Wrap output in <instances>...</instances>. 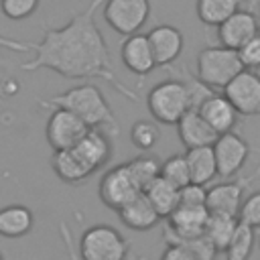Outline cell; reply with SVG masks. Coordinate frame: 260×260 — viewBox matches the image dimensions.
<instances>
[{
  "mask_svg": "<svg viewBox=\"0 0 260 260\" xmlns=\"http://www.w3.org/2000/svg\"><path fill=\"white\" fill-rule=\"evenodd\" d=\"M102 2L91 0L63 26L45 28L43 39L35 43L32 59L22 65V71L49 69L67 79H104L122 95L136 102V93L118 81L108 43L95 24V12Z\"/></svg>",
  "mask_w": 260,
  "mask_h": 260,
  "instance_id": "6da1fadb",
  "label": "cell"
},
{
  "mask_svg": "<svg viewBox=\"0 0 260 260\" xmlns=\"http://www.w3.org/2000/svg\"><path fill=\"white\" fill-rule=\"evenodd\" d=\"M41 108H65L69 112H73L75 116H79L89 128H102L108 126L114 130V134H118V120L114 116V110L110 108L108 100L104 98L102 89L93 83H81V85H73L57 95H51L47 100L39 102Z\"/></svg>",
  "mask_w": 260,
  "mask_h": 260,
  "instance_id": "7a4b0ae2",
  "label": "cell"
},
{
  "mask_svg": "<svg viewBox=\"0 0 260 260\" xmlns=\"http://www.w3.org/2000/svg\"><path fill=\"white\" fill-rule=\"evenodd\" d=\"M146 108L152 120L167 126H175L183 118V114L193 110L191 95L185 83L177 77H169L152 85L150 91L146 93Z\"/></svg>",
  "mask_w": 260,
  "mask_h": 260,
  "instance_id": "3957f363",
  "label": "cell"
},
{
  "mask_svg": "<svg viewBox=\"0 0 260 260\" xmlns=\"http://www.w3.org/2000/svg\"><path fill=\"white\" fill-rule=\"evenodd\" d=\"M242 69L244 65L238 57V51L223 45L205 47L197 53L195 59L197 77L211 89H223Z\"/></svg>",
  "mask_w": 260,
  "mask_h": 260,
  "instance_id": "277c9868",
  "label": "cell"
},
{
  "mask_svg": "<svg viewBox=\"0 0 260 260\" xmlns=\"http://www.w3.org/2000/svg\"><path fill=\"white\" fill-rule=\"evenodd\" d=\"M128 250L126 238L108 223L89 225L79 238L81 260H126Z\"/></svg>",
  "mask_w": 260,
  "mask_h": 260,
  "instance_id": "5b68a950",
  "label": "cell"
},
{
  "mask_svg": "<svg viewBox=\"0 0 260 260\" xmlns=\"http://www.w3.org/2000/svg\"><path fill=\"white\" fill-rule=\"evenodd\" d=\"M148 18H150V0H106L104 2V20L114 32L122 37H130L138 32Z\"/></svg>",
  "mask_w": 260,
  "mask_h": 260,
  "instance_id": "8992f818",
  "label": "cell"
},
{
  "mask_svg": "<svg viewBox=\"0 0 260 260\" xmlns=\"http://www.w3.org/2000/svg\"><path fill=\"white\" fill-rule=\"evenodd\" d=\"M142 189L138 187V183L134 181L130 169L126 162H120L112 169H108L98 185V195L102 199V203L114 211L122 209L128 201H132Z\"/></svg>",
  "mask_w": 260,
  "mask_h": 260,
  "instance_id": "52a82bcc",
  "label": "cell"
},
{
  "mask_svg": "<svg viewBox=\"0 0 260 260\" xmlns=\"http://www.w3.org/2000/svg\"><path fill=\"white\" fill-rule=\"evenodd\" d=\"M89 130V126L75 116L73 112L65 110V108H53L51 116L45 124V136L49 146L55 150H67L73 148Z\"/></svg>",
  "mask_w": 260,
  "mask_h": 260,
  "instance_id": "ba28073f",
  "label": "cell"
},
{
  "mask_svg": "<svg viewBox=\"0 0 260 260\" xmlns=\"http://www.w3.org/2000/svg\"><path fill=\"white\" fill-rule=\"evenodd\" d=\"M223 95L232 102L240 116L260 114V75L252 69H242L225 87Z\"/></svg>",
  "mask_w": 260,
  "mask_h": 260,
  "instance_id": "9c48e42d",
  "label": "cell"
},
{
  "mask_svg": "<svg viewBox=\"0 0 260 260\" xmlns=\"http://www.w3.org/2000/svg\"><path fill=\"white\" fill-rule=\"evenodd\" d=\"M215 162H217V177L230 179L242 171L246 165V158L250 154V144L246 138H242L238 132H225L219 134L213 142Z\"/></svg>",
  "mask_w": 260,
  "mask_h": 260,
  "instance_id": "30bf717a",
  "label": "cell"
},
{
  "mask_svg": "<svg viewBox=\"0 0 260 260\" xmlns=\"http://www.w3.org/2000/svg\"><path fill=\"white\" fill-rule=\"evenodd\" d=\"M258 175H260V169L254 171L250 177H246V181H223V183L211 185L207 189V201H205L207 211L238 217L244 203V191Z\"/></svg>",
  "mask_w": 260,
  "mask_h": 260,
  "instance_id": "8fae6325",
  "label": "cell"
},
{
  "mask_svg": "<svg viewBox=\"0 0 260 260\" xmlns=\"http://www.w3.org/2000/svg\"><path fill=\"white\" fill-rule=\"evenodd\" d=\"M258 28L260 26H258V18L254 16V12L240 8L217 26V39H219V45L238 51L244 43L260 35Z\"/></svg>",
  "mask_w": 260,
  "mask_h": 260,
  "instance_id": "7c38bea8",
  "label": "cell"
},
{
  "mask_svg": "<svg viewBox=\"0 0 260 260\" xmlns=\"http://www.w3.org/2000/svg\"><path fill=\"white\" fill-rule=\"evenodd\" d=\"M148 43L156 61V67L173 65L183 53V32L173 24H156L148 30Z\"/></svg>",
  "mask_w": 260,
  "mask_h": 260,
  "instance_id": "4fadbf2b",
  "label": "cell"
},
{
  "mask_svg": "<svg viewBox=\"0 0 260 260\" xmlns=\"http://www.w3.org/2000/svg\"><path fill=\"white\" fill-rule=\"evenodd\" d=\"M73 150L91 173L106 167L114 154V146H112L110 136L100 128H89L85 132V136L73 146Z\"/></svg>",
  "mask_w": 260,
  "mask_h": 260,
  "instance_id": "5bb4252c",
  "label": "cell"
},
{
  "mask_svg": "<svg viewBox=\"0 0 260 260\" xmlns=\"http://www.w3.org/2000/svg\"><path fill=\"white\" fill-rule=\"evenodd\" d=\"M120 59H122L124 67L130 73L140 75V77L148 75L156 67V61H154L148 37L142 35V32H134V35H130V37H126L122 41V45H120Z\"/></svg>",
  "mask_w": 260,
  "mask_h": 260,
  "instance_id": "9a60e30c",
  "label": "cell"
},
{
  "mask_svg": "<svg viewBox=\"0 0 260 260\" xmlns=\"http://www.w3.org/2000/svg\"><path fill=\"white\" fill-rule=\"evenodd\" d=\"M197 110L203 116V120L217 134L232 132L236 128V124H238V118H240L238 110L232 106V102L223 93H211Z\"/></svg>",
  "mask_w": 260,
  "mask_h": 260,
  "instance_id": "2e32d148",
  "label": "cell"
},
{
  "mask_svg": "<svg viewBox=\"0 0 260 260\" xmlns=\"http://www.w3.org/2000/svg\"><path fill=\"white\" fill-rule=\"evenodd\" d=\"M177 126V134L179 140L183 142L185 148H195V146H209L215 142V138L219 136L199 114V110H189L187 114H183V118L175 124Z\"/></svg>",
  "mask_w": 260,
  "mask_h": 260,
  "instance_id": "e0dca14e",
  "label": "cell"
},
{
  "mask_svg": "<svg viewBox=\"0 0 260 260\" xmlns=\"http://www.w3.org/2000/svg\"><path fill=\"white\" fill-rule=\"evenodd\" d=\"M116 213H118L120 221L134 232H148L162 219L158 215V211L152 207V203L148 201V197L144 195V191H140L132 201H128Z\"/></svg>",
  "mask_w": 260,
  "mask_h": 260,
  "instance_id": "ac0fdd59",
  "label": "cell"
},
{
  "mask_svg": "<svg viewBox=\"0 0 260 260\" xmlns=\"http://www.w3.org/2000/svg\"><path fill=\"white\" fill-rule=\"evenodd\" d=\"M209 211L205 205H177V209L167 217V228L179 236H199L205 232Z\"/></svg>",
  "mask_w": 260,
  "mask_h": 260,
  "instance_id": "d6986e66",
  "label": "cell"
},
{
  "mask_svg": "<svg viewBox=\"0 0 260 260\" xmlns=\"http://www.w3.org/2000/svg\"><path fill=\"white\" fill-rule=\"evenodd\" d=\"M35 225V215L26 205L12 203L6 207H0V236L2 238H22L26 236Z\"/></svg>",
  "mask_w": 260,
  "mask_h": 260,
  "instance_id": "ffe728a7",
  "label": "cell"
},
{
  "mask_svg": "<svg viewBox=\"0 0 260 260\" xmlns=\"http://www.w3.org/2000/svg\"><path fill=\"white\" fill-rule=\"evenodd\" d=\"M51 167L53 173L67 185H79L93 173L83 165V160L75 154L73 148L67 150H55L51 156Z\"/></svg>",
  "mask_w": 260,
  "mask_h": 260,
  "instance_id": "44dd1931",
  "label": "cell"
},
{
  "mask_svg": "<svg viewBox=\"0 0 260 260\" xmlns=\"http://www.w3.org/2000/svg\"><path fill=\"white\" fill-rule=\"evenodd\" d=\"M185 158H187V162H189L191 183L207 185V183H211V179L217 177V162H215L213 144L187 148Z\"/></svg>",
  "mask_w": 260,
  "mask_h": 260,
  "instance_id": "7402d4cb",
  "label": "cell"
},
{
  "mask_svg": "<svg viewBox=\"0 0 260 260\" xmlns=\"http://www.w3.org/2000/svg\"><path fill=\"white\" fill-rule=\"evenodd\" d=\"M144 195L148 197V201L152 203V207L158 211L160 217H169L177 205H179V195H181V189L173 183H169L167 179L162 177H156L146 189H144Z\"/></svg>",
  "mask_w": 260,
  "mask_h": 260,
  "instance_id": "603a6c76",
  "label": "cell"
},
{
  "mask_svg": "<svg viewBox=\"0 0 260 260\" xmlns=\"http://www.w3.org/2000/svg\"><path fill=\"white\" fill-rule=\"evenodd\" d=\"M236 10H240V0H195V14L207 26H219Z\"/></svg>",
  "mask_w": 260,
  "mask_h": 260,
  "instance_id": "cb8c5ba5",
  "label": "cell"
},
{
  "mask_svg": "<svg viewBox=\"0 0 260 260\" xmlns=\"http://www.w3.org/2000/svg\"><path fill=\"white\" fill-rule=\"evenodd\" d=\"M240 225V219L236 215H223V213H209L205 234L217 248V252H223L228 244L232 242L236 230Z\"/></svg>",
  "mask_w": 260,
  "mask_h": 260,
  "instance_id": "d4e9b609",
  "label": "cell"
},
{
  "mask_svg": "<svg viewBox=\"0 0 260 260\" xmlns=\"http://www.w3.org/2000/svg\"><path fill=\"white\" fill-rule=\"evenodd\" d=\"M162 240L165 244H177L183 246L187 250H191L199 260H213L217 254V248L213 246V242L207 238V234H199V236H179L175 232H171L167 225L162 230Z\"/></svg>",
  "mask_w": 260,
  "mask_h": 260,
  "instance_id": "484cf974",
  "label": "cell"
},
{
  "mask_svg": "<svg viewBox=\"0 0 260 260\" xmlns=\"http://www.w3.org/2000/svg\"><path fill=\"white\" fill-rule=\"evenodd\" d=\"M134 181L138 183V187L144 191L156 177H160V167H162V160L150 152H142L130 160H126Z\"/></svg>",
  "mask_w": 260,
  "mask_h": 260,
  "instance_id": "4316f807",
  "label": "cell"
},
{
  "mask_svg": "<svg viewBox=\"0 0 260 260\" xmlns=\"http://www.w3.org/2000/svg\"><path fill=\"white\" fill-rule=\"evenodd\" d=\"M254 244H256V230L240 221L232 242L223 250L225 252V260H250Z\"/></svg>",
  "mask_w": 260,
  "mask_h": 260,
  "instance_id": "83f0119b",
  "label": "cell"
},
{
  "mask_svg": "<svg viewBox=\"0 0 260 260\" xmlns=\"http://www.w3.org/2000/svg\"><path fill=\"white\" fill-rule=\"evenodd\" d=\"M160 138V132H158V126L154 122H148V120H136L132 126H130V142L142 150V152H150L156 142Z\"/></svg>",
  "mask_w": 260,
  "mask_h": 260,
  "instance_id": "f1b7e54d",
  "label": "cell"
},
{
  "mask_svg": "<svg viewBox=\"0 0 260 260\" xmlns=\"http://www.w3.org/2000/svg\"><path fill=\"white\" fill-rule=\"evenodd\" d=\"M160 177L167 179L169 183L177 185L179 189L191 183V173H189V162L185 154H171L169 158L162 160L160 167Z\"/></svg>",
  "mask_w": 260,
  "mask_h": 260,
  "instance_id": "f546056e",
  "label": "cell"
},
{
  "mask_svg": "<svg viewBox=\"0 0 260 260\" xmlns=\"http://www.w3.org/2000/svg\"><path fill=\"white\" fill-rule=\"evenodd\" d=\"M177 79H181L183 83H185V87H187V91H189V95H191V106H193V110H197L213 91H211V87L209 85H205L199 77H195V75H191L187 69H179L177 71V75H175Z\"/></svg>",
  "mask_w": 260,
  "mask_h": 260,
  "instance_id": "4dcf8cb0",
  "label": "cell"
},
{
  "mask_svg": "<svg viewBox=\"0 0 260 260\" xmlns=\"http://www.w3.org/2000/svg\"><path fill=\"white\" fill-rule=\"evenodd\" d=\"M39 8V0H0V10L10 20H24Z\"/></svg>",
  "mask_w": 260,
  "mask_h": 260,
  "instance_id": "1f68e13d",
  "label": "cell"
},
{
  "mask_svg": "<svg viewBox=\"0 0 260 260\" xmlns=\"http://www.w3.org/2000/svg\"><path fill=\"white\" fill-rule=\"evenodd\" d=\"M238 219L254 230H260V191H256L244 199Z\"/></svg>",
  "mask_w": 260,
  "mask_h": 260,
  "instance_id": "d6a6232c",
  "label": "cell"
},
{
  "mask_svg": "<svg viewBox=\"0 0 260 260\" xmlns=\"http://www.w3.org/2000/svg\"><path fill=\"white\" fill-rule=\"evenodd\" d=\"M238 57L244 65V69H260V35L250 39L238 49Z\"/></svg>",
  "mask_w": 260,
  "mask_h": 260,
  "instance_id": "836d02e7",
  "label": "cell"
},
{
  "mask_svg": "<svg viewBox=\"0 0 260 260\" xmlns=\"http://www.w3.org/2000/svg\"><path fill=\"white\" fill-rule=\"evenodd\" d=\"M207 201V189L205 185H197V183H189L185 187H181V195H179V203L181 205H205Z\"/></svg>",
  "mask_w": 260,
  "mask_h": 260,
  "instance_id": "e575fe53",
  "label": "cell"
},
{
  "mask_svg": "<svg viewBox=\"0 0 260 260\" xmlns=\"http://www.w3.org/2000/svg\"><path fill=\"white\" fill-rule=\"evenodd\" d=\"M160 260H199L191 250L177 246V244H167V248L160 254Z\"/></svg>",
  "mask_w": 260,
  "mask_h": 260,
  "instance_id": "d590c367",
  "label": "cell"
},
{
  "mask_svg": "<svg viewBox=\"0 0 260 260\" xmlns=\"http://www.w3.org/2000/svg\"><path fill=\"white\" fill-rule=\"evenodd\" d=\"M0 49H8V51H14V53H28L35 49V43H22V41H14V39H8L0 32Z\"/></svg>",
  "mask_w": 260,
  "mask_h": 260,
  "instance_id": "8d00e7d4",
  "label": "cell"
},
{
  "mask_svg": "<svg viewBox=\"0 0 260 260\" xmlns=\"http://www.w3.org/2000/svg\"><path fill=\"white\" fill-rule=\"evenodd\" d=\"M256 244H258V248H260V230H256Z\"/></svg>",
  "mask_w": 260,
  "mask_h": 260,
  "instance_id": "74e56055",
  "label": "cell"
},
{
  "mask_svg": "<svg viewBox=\"0 0 260 260\" xmlns=\"http://www.w3.org/2000/svg\"><path fill=\"white\" fill-rule=\"evenodd\" d=\"M0 260H2V254H0Z\"/></svg>",
  "mask_w": 260,
  "mask_h": 260,
  "instance_id": "f35d334b",
  "label": "cell"
}]
</instances>
